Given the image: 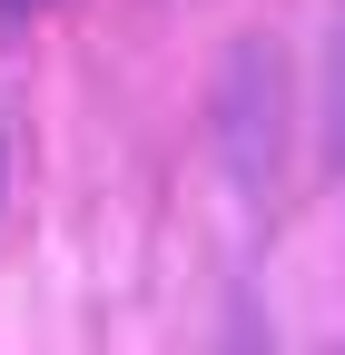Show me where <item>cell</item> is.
I'll return each instance as SVG.
<instances>
[{"instance_id":"obj_1","label":"cell","mask_w":345,"mask_h":355,"mask_svg":"<svg viewBox=\"0 0 345 355\" xmlns=\"http://www.w3.org/2000/svg\"><path fill=\"white\" fill-rule=\"evenodd\" d=\"M0 10H30V0H0Z\"/></svg>"}]
</instances>
